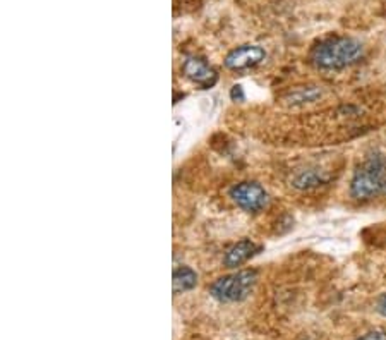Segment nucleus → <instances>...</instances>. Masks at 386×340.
Wrapping results in <instances>:
<instances>
[{"mask_svg": "<svg viewBox=\"0 0 386 340\" xmlns=\"http://www.w3.org/2000/svg\"><path fill=\"white\" fill-rule=\"evenodd\" d=\"M364 56L362 43L350 37H330L314 46L311 62L321 71H342L357 64Z\"/></svg>", "mask_w": 386, "mask_h": 340, "instance_id": "obj_1", "label": "nucleus"}, {"mask_svg": "<svg viewBox=\"0 0 386 340\" xmlns=\"http://www.w3.org/2000/svg\"><path fill=\"white\" fill-rule=\"evenodd\" d=\"M383 194H386V156L373 153L354 170L350 196L357 201H369Z\"/></svg>", "mask_w": 386, "mask_h": 340, "instance_id": "obj_2", "label": "nucleus"}, {"mask_svg": "<svg viewBox=\"0 0 386 340\" xmlns=\"http://www.w3.org/2000/svg\"><path fill=\"white\" fill-rule=\"evenodd\" d=\"M257 280V272L252 268L239 270L230 275L221 277L210 287V294L214 301L221 304L240 303L247 299L255 289Z\"/></svg>", "mask_w": 386, "mask_h": 340, "instance_id": "obj_3", "label": "nucleus"}, {"mask_svg": "<svg viewBox=\"0 0 386 340\" xmlns=\"http://www.w3.org/2000/svg\"><path fill=\"white\" fill-rule=\"evenodd\" d=\"M230 198L239 206L240 210L247 213H259L268 206L270 196L263 186L252 181H244L236 184L230 189Z\"/></svg>", "mask_w": 386, "mask_h": 340, "instance_id": "obj_4", "label": "nucleus"}, {"mask_svg": "<svg viewBox=\"0 0 386 340\" xmlns=\"http://www.w3.org/2000/svg\"><path fill=\"white\" fill-rule=\"evenodd\" d=\"M266 56L268 53L263 46L247 43V45H240L230 50L224 64L229 71H247V69H255L259 64H263Z\"/></svg>", "mask_w": 386, "mask_h": 340, "instance_id": "obj_5", "label": "nucleus"}, {"mask_svg": "<svg viewBox=\"0 0 386 340\" xmlns=\"http://www.w3.org/2000/svg\"><path fill=\"white\" fill-rule=\"evenodd\" d=\"M182 74L201 89H208L218 81V74L202 57L189 56L182 62Z\"/></svg>", "mask_w": 386, "mask_h": 340, "instance_id": "obj_6", "label": "nucleus"}, {"mask_svg": "<svg viewBox=\"0 0 386 340\" xmlns=\"http://www.w3.org/2000/svg\"><path fill=\"white\" fill-rule=\"evenodd\" d=\"M259 246L251 239H243L236 242L233 246H230L224 256V265L227 268H237L240 265L247 263L251 258H255L259 253Z\"/></svg>", "mask_w": 386, "mask_h": 340, "instance_id": "obj_7", "label": "nucleus"}, {"mask_svg": "<svg viewBox=\"0 0 386 340\" xmlns=\"http://www.w3.org/2000/svg\"><path fill=\"white\" fill-rule=\"evenodd\" d=\"M172 284H174V294H184L198 285V273L189 267H177L174 270Z\"/></svg>", "mask_w": 386, "mask_h": 340, "instance_id": "obj_8", "label": "nucleus"}, {"mask_svg": "<svg viewBox=\"0 0 386 340\" xmlns=\"http://www.w3.org/2000/svg\"><path fill=\"white\" fill-rule=\"evenodd\" d=\"M328 182V177L321 170H302L292 179V186L300 191H309Z\"/></svg>", "mask_w": 386, "mask_h": 340, "instance_id": "obj_9", "label": "nucleus"}, {"mask_svg": "<svg viewBox=\"0 0 386 340\" xmlns=\"http://www.w3.org/2000/svg\"><path fill=\"white\" fill-rule=\"evenodd\" d=\"M321 96V89L318 88H299L295 92L290 93L288 100L290 103L294 105H304V103H311V101L318 100Z\"/></svg>", "mask_w": 386, "mask_h": 340, "instance_id": "obj_10", "label": "nucleus"}, {"mask_svg": "<svg viewBox=\"0 0 386 340\" xmlns=\"http://www.w3.org/2000/svg\"><path fill=\"white\" fill-rule=\"evenodd\" d=\"M357 340H386V332L381 330V328H374V330L362 334Z\"/></svg>", "mask_w": 386, "mask_h": 340, "instance_id": "obj_11", "label": "nucleus"}, {"mask_svg": "<svg viewBox=\"0 0 386 340\" xmlns=\"http://www.w3.org/2000/svg\"><path fill=\"white\" fill-rule=\"evenodd\" d=\"M230 99L233 101H244L245 95H244V88L240 84L232 86V89H230Z\"/></svg>", "mask_w": 386, "mask_h": 340, "instance_id": "obj_12", "label": "nucleus"}, {"mask_svg": "<svg viewBox=\"0 0 386 340\" xmlns=\"http://www.w3.org/2000/svg\"><path fill=\"white\" fill-rule=\"evenodd\" d=\"M376 310H378V313H380L381 316H383V318H386V292H385L383 296H381L380 299H378Z\"/></svg>", "mask_w": 386, "mask_h": 340, "instance_id": "obj_13", "label": "nucleus"}]
</instances>
